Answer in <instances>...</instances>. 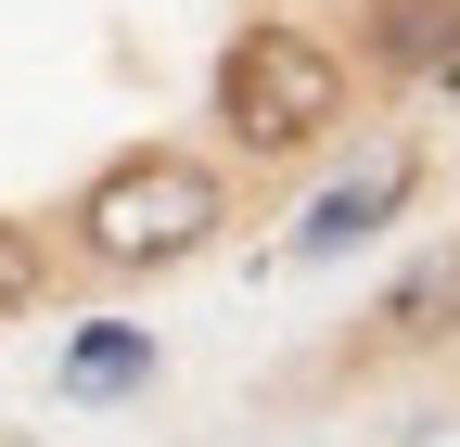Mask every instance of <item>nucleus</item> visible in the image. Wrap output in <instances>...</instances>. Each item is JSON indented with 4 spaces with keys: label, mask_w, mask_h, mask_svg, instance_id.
Returning a JSON list of instances; mask_svg holds the SVG:
<instances>
[{
    "label": "nucleus",
    "mask_w": 460,
    "mask_h": 447,
    "mask_svg": "<svg viewBox=\"0 0 460 447\" xmlns=\"http://www.w3.org/2000/svg\"><path fill=\"white\" fill-rule=\"evenodd\" d=\"M217 141L230 153H256V166H281V153H320L345 116H358V51L345 39H320V26H243L217 51Z\"/></svg>",
    "instance_id": "nucleus-1"
},
{
    "label": "nucleus",
    "mask_w": 460,
    "mask_h": 447,
    "mask_svg": "<svg viewBox=\"0 0 460 447\" xmlns=\"http://www.w3.org/2000/svg\"><path fill=\"white\" fill-rule=\"evenodd\" d=\"M230 231V180L205 153H180V141H141V153H115L102 180L77 192V256L90 268H115V282H141V268H180V256H205Z\"/></svg>",
    "instance_id": "nucleus-2"
},
{
    "label": "nucleus",
    "mask_w": 460,
    "mask_h": 447,
    "mask_svg": "<svg viewBox=\"0 0 460 447\" xmlns=\"http://www.w3.org/2000/svg\"><path fill=\"white\" fill-rule=\"evenodd\" d=\"M358 77L384 90L460 77V0H358Z\"/></svg>",
    "instance_id": "nucleus-3"
},
{
    "label": "nucleus",
    "mask_w": 460,
    "mask_h": 447,
    "mask_svg": "<svg viewBox=\"0 0 460 447\" xmlns=\"http://www.w3.org/2000/svg\"><path fill=\"white\" fill-rule=\"evenodd\" d=\"M396 205H410V166H384V180H345V192H320V205H307V231H295V243H307V256H345V243H371Z\"/></svg>",
    "instance_id": "nucleus-4"
},
{
    "label": "nucleus",
    "mask_w": 460,
    "mask_h": 447,
    "mask_svg": "<svg viewBox=\"0 0 460 447\" xmlns=\"http://www.w3.org/2000/svg\"><path fill=\"white\" fill-rule=\"evenodd\" d=\"M447 320H460V256L410 268V282L384 294V320H371V332H384V346H410V332H447Z\"/></svg>",
    "instance_id": "nucleus-5"
},
{
    "label": "nucleus",
    "mask_w": 460,
    "mask_h": 447,
    "mask_svg": "<svg viewBox=\"0 0 460 447\" xmlns=\"http://www.w3.org/2000/svg\"><path fill=\"white\" fill-rule=\"evenodd\" d=\"M65 383H77V397H128V383H154V346H141V332H90V346L65 358Z\"/></svg>",
    "instance_id": "nucleus-6"
},
{
    "label": "nucleus",
    "mask_w": 460,
    "mask_h": 447,
    "mask_svg": "<svg viewBox=\"0 0 460 447\" xmlns=\"http://www.w3.org/2000/svg\"><path fill=\"white\" fill-rule=\"evenodd\" d=\"M39 294H51V243L26 231V217H0V320H26Z\"/></svg>",
    "instance_id": "nucleus-7"
}]
</instances>
